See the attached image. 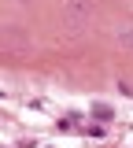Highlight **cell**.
<instances>
[{"mask_svg": "<svg viewBox=\"0 0 133 148\" xmlns=\"http://www.w3.org/2000/svg\"><path fill=\"white\" fill-rule=\"evenodd\" d=\"M33 48L30 37L19 34V30H0V56H26Z\"/></svg>", "mask_w": 133, "mask_h": 148, "instance_id": "obj_1", "label": "cell"}, {"mask_svg": "<svg viewBox=\"0 0 133 148\" xmlns=\"http://www.w3.org/2000/svg\"><path fill=\"white\" fill-rule=\"evenodd\" d=\"M118 45H122V48H133V26L130 30H118Z\"/></svg>", "mask_w": 133, "mask_h": 148, "instance_id": "obj_2", "label": "cell"}]
</instances>
